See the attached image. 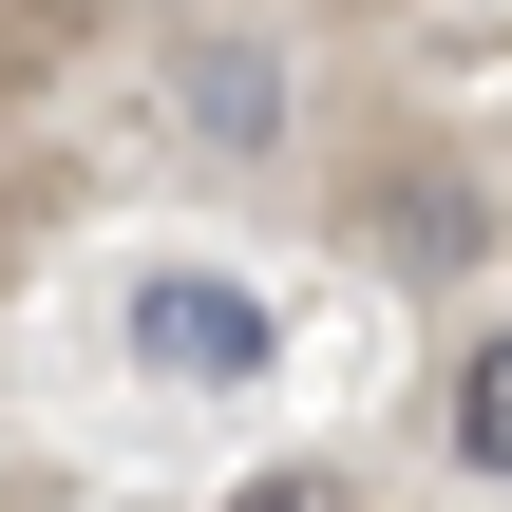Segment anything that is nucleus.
Segmentation results:
<instances>
[{"instance_id":"f257e3e1","label":"nucleus","mask_w":512,"mask_h":512,"mask_svg":"<svg viewBox=\"0 0 512 512\" xmlns=\"http://www.w3.org/2000/svg\"><path fill=\"white\" fill-rule=\"evenodd\" d=\"M152 95H171V133H190V152H228V171H247V152H285L304 57H285L266 19H171V76H152Z\"/></svg>"},{"instance_id":"f03ea898","label":"nucleus","mask_w":512,"mask_h":512,"mask_svg":"<svg viewBox=\"0 0 512 512\" xmlns=\"http://www.w3.org/2000/svg\"><path fill=\"white\" fill-rule=\"evenodd\" d=\"M133 361H152V380H266V361H285V304L228 285V266H152V285H133Z\"/></svg>"},{"instance_id":"7ed1b4c3","label":"nucleus","mask_w":512,"mask_h":512,"mask_svg":"<svg viewBox=\"0 0 512 512\" xmlns=\"http://www.w3.org/2000/svg\"><path fill=\"white\" fill-rule=\"evenodd\" d=\"M437 456L512 494V323H475V342H456V380H437Z\"/></svg>"},{"instance_id":"20e7f679","label":"nucleus","mask_w":512,"mask_h":512,"mask_svg":"<svg viewBox=\"0 0 512 512\" xmlns=\"http://www.w3.org/2000/svg\"><path fill=\"white\" fill-rule=\"evenodd\" d=\"M380 247H475V171H418V190H380Z\"/></svg>"},{"instance_id":"39448f33","label":"nucleus","mask_w":512,"mask_h":512,"mask_svg":"<svg viewBox=\"0 0 512 512\" xmlns=\"http://www.w3.org/2000/svg\"><path fill=\"white\" fill-rule=\"evenodd\" d=\"M228 512H361V475H323V456H285V475H247Z\"/></svg>"}]
</instances>
